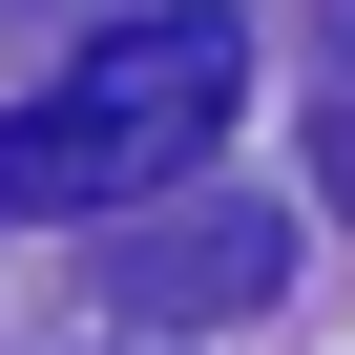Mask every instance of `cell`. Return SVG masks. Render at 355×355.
<instances>
[{
	"instance_id": "6da1fadb",
	"label": "cell",
	"mask_w": 355,
	"mask_h": 355,
	"mask_svg": "<svg viewBox=\"0 0 355 355\" xmlns=\"http://www.w3.org/2000/svg\"><path fill=\"white\" fill-rule=\"evenodd\" d=\"M230 84H251V42H230V0H167V21H105L42 105H0V209H146V189H189V167L230 146Z\"/></svg>"
},
{
	"instance_id": "7a4b0ae2",
	"label": "cell",
	"mask_w": 355,
	"mask_h": 355,
	"mask_svg": "<svg viewBox=\"0 0 355 355\" xmlns=\"http://www.w3.org/2000/svg\"><path fill=\"white\" fill-rule=\"evenodd\" d=\"M272 272H293V209H125V251H105L125 313H251Z\"/></svg>"
},
{
	"instance_id": "3957f363",
	"label": "cell",
	"mask_w": 355,
	"mask_h": 355,
	"mask_svg": "<svg viewBox=\"0 0 355 355\" xmlns=\"http://www.w3.org/2000/svg\"><path fill=\"white\" fill-rule=\"evenodd\" d=\"M313 189L355 209V84H313Z\"/></svg>"
}]
</instances>
